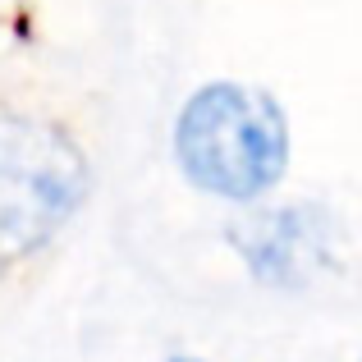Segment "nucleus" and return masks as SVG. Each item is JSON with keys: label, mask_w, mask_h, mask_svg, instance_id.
Wrapping results in <instances>:
<instances>
[{"label": "nucleus", "mask_w": 362, "mask_h": 362, "mask_svg": "<svg viewBox=\"0 0 362 362\" xmlns=\"http://www.w3.org/2000/svg\"><path fill=\"white\" fill-rule=\"evenodd\" d=\"M175 156L202 193L252 202L289 160V124L266 92L243 83H211L175 124Z\"/></svg>", "instance_id": "f257e3e1"}, {"label": "nucleus", "mask_w": 362, "mask_h": 362, "mask_svg": "<svg viewBox=\"0 0 362 362\" xmlns=\"http://www.w3.org/2000/svg\"><path fill=\"white\" fill-rule=\"evenodd\" d=\"M170 362H197V358H170Z\"/></svg>", "instance_id": "20e7f679"}, {"label": "nucleus", "mask_w": 362, "mask_h": 362, "mask_svg": "<svg viewBox=\"0 0 362 362\" xmlns=\"http://www.w3.org/2000/svg\"><path fill=\"white\" fill-rule=\"evenodd\" d=\"M88 193V156L64 129L0 115V266L28 262Z\"/></svg>", "instance_id": "f03ea898"}, {"label": "nucleus", "mask_w": 362, "mask_h": 362, "mask_svg": "<svg viewBox=\"0 0 362 362\" xmlns=\"http://www.w3.org/2000/svg\"><path fill=\"white\" fill-rule=\"evenodd\" d=\"M234 243H239V252L247 257L257 280H275V284L303 280V275L312 271V262L321 257V247H326L321 221L293 211V206L234 225Z\"/></svg>", "instance_id": "7ed1b4c3"}]
</instances>
